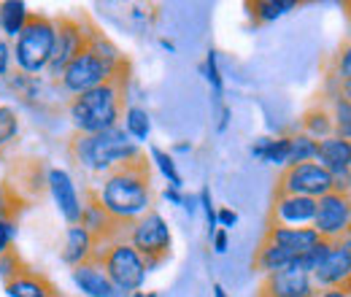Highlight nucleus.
<instances>
[{
	"instance_id": "1",
	"label": "nucleus",
	"mask_w": 351,
	"mask_h": 297,
	"mask_svg": "<svg viewBox=\"0 0 351 297\" xmlns=\"http://www.w3.org/2000/svg\"><path fill=\"white\" fill-rule=\"evenodd\" d=\"M95 195L103 211L125 230L135 219L152 211L154 192H152V170L146 154L106 173L103 181L95 187Z\"/></svg>"
},
{
	"instance_id": "2",
	"label": "nucleus",
	"mask_w": 351,
	"mask_h": 297,
	"mask_svg": "<svg viewBox=\"0 0 351 297\" xmlns=\"http://www.w3.org/2000/svg\"><path fill=\"white\" fill-rule=\"evenodd\" d=\"M128 84H130V60L100 86L76 95L68 100V119L73 132L79 135H97L106 130L119 128L125 103H128Z\"/></svg>"
},
{
	"instance_id": "3",
	"label": "nucleus",
	"mask_w": 351,
	"mask_h": 297,
	"mask_svg": "<svg viewBox=\"0 0 351 297\" xmlns=\"http://www.w3.org/2000/svg\"><path fill=\"white\" fill-rule=\"evenodd\" d=\"M125 62H128V57L92 22H87V46L65 65V71L57 76L54 84L68 97H76V95H84L89 89L100 86L103 82H108Z\"/></svg>"
},
{
	"instance_id": "4",
	"label": "nucleus",
	"mask_w": 351,
	"mask_h": 297,
	"mask_svg": "<svg viewBox=\"0 0 351 297\" xmlns=\"http://www.w3.org/2000/svg\"><path fill=\"white\" fill-rule=\"evenodd\" d=\"M143 149L141 143L130 141V135L122 128L106 130L97 135H79L73 132L68 141V157L79 165L89 170L95 176H106L114 168L130 163L135 157H141Z\"/></svg>"
},
{
	"instance_id": "5",
	"label": "nucleus",
	"mask_w": 351,
	"mask_h": 297,
	"mask_svg": "<svg viewBox=\"0 0 351 297\" xmlns=\"http://www.w3.org/2000/svg\"><path fill=\"white\" fill-rule=\"evenodd\" d=\"M54 51V19L46 14H30L22 33L11 43V62L14 71L27 76L46 73V65Z\"/></svg>"
},
{
	"instance_id": "6",
	"label": "nucleus",
	"mask_w": 351,
	"mask_h": 297,
	"mask_svg": "<svg viewBox=\"0 0 351 297\" xmlns=\"http://www.w3.org/2000/svg\"><path fill=\"white\" fill-rule=\"evenodd\" d=\"M92 259L106 270L108 281L114 284V289L119 295L130 297L132 292H141V287L146 281V273H149L146 270V259L138 254L125 238H117V241L95 246Z\"/></svg>"
},
{
	"instance_id": "7",
	"label": "nucleus",
	"mask_w": 351,
	"mask_h": 297,
	"mask_svg": "<svg viewBox=\"0 0 351 297\" xmlns=\"http://www.w3.org/2000/svg\"><path fill=\"white\" fill-rule=\"evenodd\" d=\"M125 241L146 259V270H154L162 259H168L171 246H173V235H171V227H168L165 216L154 211V209L143 213L141 219H135L125 230Z\"/></svg>"
},
{
	"instance_id": "8",
	"label": "nucleus",
	"mask_w": 351,
	"mask_h": 297,
	"mask_svg": "<svg viewBox=\"0 0 351 297\" xmlns=\"http://www.w3.org/2000/svg\"><path fill=\"white\" fill-rule=\"evenodd\" d=\"M313 233L322 241L338 243L349 238L351 227V198L343 189H332L324 198L316 200V213H313Z\"/></svg>"
},
{
	"instance_id": "9",
	"label": "nucleus",
	"mask_w": 351,
	"mask_h": 297,
	"mask_svg": "<svg viewBox=\"0 0 351 297\" xmlns=\"http://www.w3.org/2000/svg\"><path fill=\"white\" fill-rule=\"evenodd\" d=\"M332 189H335V178L316 163L287 165L276 184V195H298V198H311V200H319Z\"/></svg>"
},
{
	"instance_id": "10",
	"label": "nucleus",
	"mask_w": 351,
	"mask_h": 297,
	"mask_svg": "<svg viewBox=\"0 0 351 297\" xmlns=\"http://www.w3.org/2000/svg\"><path fill=\"white\" fill-rule=\"evenodd\" d=\"M87 46V22L73 16H57L54 19V51L46 65V76L57 82V76L65 71V65Z\"/></svg>"
},
{
	"instance_id": "11",
	"label": "nucleus",
	"mask_w": 351,
	"mask_h": 297,
	"mask_svg": "<svg viewBox=\"0 0 351 297\" xmlns=\"http://www.w3.org/2000/svg\"><path fill=\"white\" fill-rule=\"evenodd\" d=\"M351 281V243L349 238L332 243L327 257L311 270V284L313 289H335V287H349Z\"/></svg>"
},
{
	"instance_id": "12",
	"label": "nucleus",
	"mask_w": 351,
	"mask_h": 297,
	"mask_svg": "<svg viewBox=\"0 0 351 297\" xmlns=\"http://www.w3.org/2000/svg\"><path fill=\"white\" fill-rule=\"evenodd\" d=\"M313 292L316 289L311 284V273L303 270L300 259L267 273L260 284V297H313Z\"/></svg>"
},
{
	"instance_id": "13",
	"label": "nucleus",
	"mask_w": 351,
	"mask_h": 297,
	"mask_svg": "<svg viewBox=\"0 0 351 297\" xmlns=\"http://www.w3.org/2000/svg\"><path fill=\"white\" fill-rule=\"evenodd\" d=\"M46 187H49V192H51L57 209L62 213V219H65L71 227L82 224L84 203H82V195H79V189H76L71 173L62 168H49L46 170Z\"/></svg>"
},
{
	"instance_id": "14",
	"label": "nucleus",
	"mask_w": 351,
	"mask_h": 297,
	"mask_svg": "<svg viewBox=\"0 0 351 297\" xmlns=\"http://www.w3.org/2000/svg\"><path fill=\"white\" fill-rule=\"evenodd\" d=\"M316 213V200L298 195H276L267 216L270 227H311Z\"/></svg>"
},
{
	"instance_id": "15",
	"label": "nucleus",
	"mask_w": 351,
	"mask_h": 297,
	"mask_svg": "<svg viewBox=\"0 0 351 297\" xmlns=\"http://www.w3.org/2000/svg\"><path fill=\"white\" fill-rule=\"evenodd\" d=\"M316 165L327 170L338 184H349V170H351V141L330 135L324 141L316 143Z\"/></svg>"
},
{
	"instance_id": "16",
	"label": "nucleus",
	"mask_w": 351,
	"mask_h": 297,
	"mask_svg": "<svg viewBox=\"0 0 351 297\" xmlns=\"http://www.w3.org/2000/svg\"><path fill=\"white\" fill-rule=\"evenodd\" d=\"M263 241L289 252L295 257H303L311 249L319 243V235L313 233V227H265V235Z\"/></svg>"
},
{
	"instance_id": "17",
	"label": "nucleus",
	"mask_w": 351,
	"mask_h": 297,
	"mask_svg": "<svg viewBox=\"0 0 351 297\" xmlns=\"http://www.w3.org/2000/svg\"><path fill=\"white\" fill-rule=\"evenodd\" d=\"M71 273H73V284L87 297H128V295H119L114 289V284L108 281L106 270L95 259H87V262L76 265Z\"/></svg>"
},
{
	"instance_id": "18",
	"label": "nucleus",
	"mask_w": 351,
	"mask_h": 297,
	"mask_svg": "<svg viewBox=\"0 0 351 297\" xmlns=\"http://www.w3.org/2000/svg\"><path fill=\"white\" fill-rule=\"evenodd\" d=\"M3 284H5L8 297H49L51 292H57L44 273H38L33 268H25L22 273H16L14 278H8Z\"/></svg>"
},
{
	"instance_id": "19",
	"label": "nucleus",
	"mask_w": 351,
	"mask_h": 297,
	"mask_svg": "<svg viewBox=\"0 0 351 297\" xmlns=\"http://www.w3.org/2000/svg\"><path fill=\"white\" fill-rule=\"evenodd\" d=\"M92 254H95V238L89 235L82 224L68 227V233H65V246H62V254H60L62 262L71 265V268H76V265L92 259Z\"/></svg>"
},
{
	"instance_id": "20",
	"label": "nucleus",
	"mask_w": 351,
	"mask_h": 297,
	"mask_svg": "<svg viewBox=\"0 0 351 297\" xmlns=\"http://www.w3.org/2000/svg\"><path fill=\"white\" fill-rule=\"evenodd\" d=\"M252 157L254 160H263L265 165H281V168H287V160H289V135L260 138L252 146Z\"/></svg>"
},
{
	"instance_id": "21",
	"label": "nucleus",
	"mask_w": 351,
	"mask_h": 297,
	"mask_svg": "<svg viewBox=\"0 0 351 297\" xmlns=\"http://www.w3.org/2000/svg\"><path fill=\"white\" fill-rule=\"evenodd\" d=\"M30 14L33 11L25 3H16V0L0 3V36L8 38V41H14L22 33V27H25V22H27Z\"/></svg>"
},
{
	"instance_id": "22",
	"label": "nucleus",
	"mask_w": 351,
	"mask_h": 297,
	"mask_svg": "<svg viewBox=\"0 0 351 297\" xmlns=\"http://www.w3.org/2000/svg\"><path fill=\"white\" fill-rule=\"evenodd\" d=\"M295 259H298L295 254H289V252H284V249H278V246H273L267 241H260V246L254 252V270L267 276L273 270H281V268L292 265Z\"/></svg>"
},
{
	"instance_id": "23",
	"label": "nucleus",
	"mask_w": 351,
	"mask_h": 297,
	"mask_svg": "<svg viewBox=\"0 0 351 297\" xmlns=\"http://www.w3.org/2000/svg\"><path fill=\"white\" fill-rule=\"evenodd\" d=\"M300 132L311 135L313 141H324L330 135H335L332 128V114L324 108V106H311L306 114H303V122H300Z\"/></svg>"
},
{
	"instance_id": "24",
	"label": "nucleus",
	"mask_w": 351,
	"mask_h": 297,
	"mask_svg": "<svg viewBox=\"0 0 351 297\" xmlns=\"http://www.w3.org/2000/svg\"><path fill=\"white\" fill-rule=\"evenodd\" d=\"M295 5H298V3H292V0H257V3H246L249 14H252V19H254L257 25H267V22L278 19L281 14L292 11Z\"/></svg>"
},
{
	"instance_id": "25",
	"label": "nucleus",
	"mask_w": 351,
	"mask_h": 297,
	"mask_svg": "<svg viewBox=\"0 0 351 297\" xmlns=\"http://www.w3.org/2000/svg\"><path fill=\"white\" fill-rule=\"evenodd\" d=\"M122 130L130 135V141H135V143L146 141L149 132H152V117H149V111L141 108V106L125 108V128Z\"/></svg>"
},
{
	"instance_id": "26",
	"label": "nucleus",
	"mask_w": 351,
	"mask_h": 297,
	"mask_svg": "<svg viewBox=\"0 0 351 297\" xmlns=\"http://www.w3.org/2000/svg\"><path fill=\"white\" fill-rule=\"evenodd\" d=\"M316 143L306 132H292L289 135V160L287 165H300V163H313L316 160Z\"/></svg>"
},
{
	"instance_id": "27",
	"label": "nucleus",
	"mask_w": 351,
	"mask_h": 297,
	"mask_svg": "<svg viewBox=\"0 0 351 297\" xmlns=\"http://www.w3.org/2000/svg\"><path fill=\"white\" fill-rule=\"evenodd\" d=\"M332 128H335V135L338 138H346L351 141V103H349V92H338L332 97Z\"/></svg>"
},
{
	"instance_id": "28",
	"label": "nucleus",
	"mask_w": 351,
	"mask_h": 297,
	"mask_svg": "<svg viewBox=\"0 0 351 297\" xmlns=\"http://www.w3.org/2000/svg\"><path fill=\"white\" fill-rule=\"evenodd\" d=\"M5 82H8V86H11L19 97H25V100H36V97L41 95V89H44L38 76H27V73H19V71H8Z\"/></svg>"
},
{
	"instance_id": "29",
	"label": "nucleus",
	"mask_w": 351,
	"mask_h": 297,
	"mask_svg": "<svg viewBox=\"0 0 351 297\" xmlns=\"http://www.w3.org/2000/svg\"><path fill=\"white\" fill-rule=\"evenodd\" d=\"M19 135V117L11 106H0V157Z\"/></svg>"
},
{
	"instance_id": "30",
	"label": "nucleus",
	"mask_w": 351,
	"mask_h": 297,
	"mask_svg": "<svg viewBox=\"0 0 351 297\" xmlns=\"http://www.w3.org/2000/svg\"><path fill=\"white\" fill-rule=\"evenodd\" d=\"M149 154H152V163H157L160 173L168 178L171 189H181V187H184V178H181V173H178V168H176L173 157H171L165 149H160V146H152Z\"/></svg>"
},
{
	"instance_id": "31",
	"label": "nucleus",
	"mask_w": 351,
	"mask_h": 297,
	"mask_svg": "<svg viewBox=\"0 0 351 297\" xmlns=\"http://www.w3.org/2000/svg\"><path fill=\"white\" fill-rule=\"evenodd\" d=\"M25 203H27V200H22V198L11 189L8 181L0 184V219H5V222H16L19 211L25 209Z\"/></svg>"
},
{
	"instance_id": "32",
	"label": "nucleus",
	"mask_w": 351,
	"mask_h": 297,
	"mask_svg": "<svg viewBox=\"0 0 351 297\" xmlns=\"http://www.w3.org/2000/svg\"><path fill=\"white\" fill-rule=\"evenodd\" d=\"M203 76H206V82L211 84L214 95H217V97H221V95H224V82H221L219 57H217V51H214V49H208V54H206V62H203Z\"/></svg>"
},
{
	"instance_id": "33",
	"label": "nucleus",
	"mask_w": 351,
	"mask_h": 297,
	"mask_svg": "<svg viewBox=\"0 0 351 297\" xmlns=\"http://www.w3.org/2000/svg\"><path fill=\"white\" fill-rule=\"evenodd\" d=\"M25 268H27V265L22 262V257L16 254L14 249H11L8 254H3V257H0V278H3V281H8V278H14V276H16V273H22Z\"/></svg>"
},
{
	"instance_id": "34",
	"label": "nucleus",
	"mask_w": 351,
	"mask_h": 297,
	"mask_svg": "<svg viewBox=\"0 0 351 297\" xmlns=\"http://www.w3.org/2000/svg\"><path fill=\"white\" fill-rule=\"evenodd\" d=\"M197 203L203 206V213H206V222H208V238L219 230L217 227V206H214V200H211V189L208 187H203L200 189V195H197Z\"/></svg>"
},
{
	"instance_id": "35",
	"label": "nucleus",
	"mask_w": 351,
	"mask_h": 297,
	"mask_svg": "<svg viewBox=\"0 0 351 297\" xmlns=\"http://www.w3.org/2000/svg\"><path fill=\"white\" fill-rule=\"evenodd\" d=\"M14 238H16V222H5V219H0V257L11 252Z\"/></svg>"
},
{
	"instance_id": "36",
	"label": "nucleus",
	"mask_w": 351,
	"mask_h": 297,
	"mask_svg": "<svg viewBox=\"0 0 351 297\" xmlns=\"http://www.w3.org/2000/svg\"><path fill=\"white\" fill-rule=\"evenodd\" d=\"M338 82L343 84V89H349V76H351V54H349V43H343V49L338 51Z\"/></svg>"
},
{
	"instance_id": "37",
	"label": "nucleus",
	"mask_w": 351,
	"mask_h": 297,
	"mask_svg": "<svg viewBox=\"0 0 351 297\" xmlns=\"http://www.w3.org/2000/svg\"><path fill=\"white\" fill-rule=\"evenodd\" d=\"M11 71V41L0 36V79H5Z\"/></svg>"
},
{
	"instance_id": "38",
	"label": "nucleus",
	"mask_w": 351,
	"mask_h": 297,
	"mask_svg": "<svg viewBox=\"0 0 351 297\" xmlns=\"http://www.w3.org/2000/svg\"><path fill=\"white\" fill-rule=\"evenodd\" d=\"M238 224V213L232 211V209H217V227L219 230H227L230 233V227H235Z\"/></svg>"
},
{
	"instance_id": "39",
	"label": "nucleus",
	"mask_w": 351,
	"mask_h": 297,
	"mask_svg": "<svg viewBox=\"0 0 351 297\" xmlns=\"http://www.w3.org/2000/svg\"><path fill=\"white\" fill-rule=\"evenodd\" d=\"M211 243H214V252H217V254H224L227 246H230V233H227V230H217V233L211 235Z\"/></svg>"
},
{
	"instance_id": "40",
	"label": "nucleus",
	"mask_w": 351,
	"mask_h": 297,
	"mask_svg": "<svg viewBox=\"0 0 351 297\" xmlns=\"http://www.w3.org/2000/svg\"><path fill=\"white\" fill-rule=\"evenodd\" d=\"M313 297H351V287H335V289H316Z\"/></svg>"
},
{
	"instance_id": "41",
	"label": "nucleus",
	"mask_w": 351,
	"mask_h": 297,
	"mask_svg": "<svg viewBox=\"0 0 351 297\" xmlns=\"http://www.w3.org/2000/svg\"><path fill=\"white\" fill-rule=\"evenodd\" d=\"M165 200H171L173 206H184V195H181V189H165Z\"/></svg>"
},
{
	"instance_id": "42",
	"label": "nucleus",
	"mask_w": 351,
	"mask_h": 297,
	"mask_svg": "<svg viewBox=\"0 0 351 297\" xmlns=\"http://www.w3.org/2000/svg\"><path fill=\"white\" fill-rule=\"evenodd\" d=\"M227 125H230V108H227V106H221V119H219V132H224V130H227Z\"/></svg>"
},
{
	"instance_id": "43",
	"label": "nucleus",
	"mask_w": 351,
	"mask_h": 297,
	"mask_svg": "<svg viewBox=\"0 0 351 297\" xmlns=\"http://www.w3.org/2000/svg\"><path fill=\"white\" fill-rule=\"evenodd\" d=\"M214 297H230V295H227V289L221 284H214Z\"/></svg>"
},
{
	"instance_id": "44",
	"label": "nucleus",
	"mask_w": 351,
	"mask_h": 297,
	"mask_svg": "<svg viewBox=\"0 0 351 297\" xmlns=\"http://www.w3.org/2000/svg\"><path fill=\"white\" fill-rule=\"evenodd\" d=\"M160 46H162V49H168V51H176L173 41H168V38H160Z\"/></svg>"
},
{
	"instance_id": "45",
	"label": "nucleus",
	"mask_w": 351,
	"mask_h": 297,
	"mask_svg": "<svg viewBox=\"0 0 351 297\" xmlns=\"http://www.w3.org/2000/svg\"><path fill=\"white\" fill-rule=\"evenodd\" d=\"M130 297H162L160 292H132Z\"/></svg>"
},
{
	"instance_id": "46",
	"label": "nucleus",
	"mask_w": 351,
	"mask_h": 297,
	"mask_svg": "<svg viewBox=\"0 0 351 297\" xmlns=\"http://www.w3.org/2000/svg\"><path fill=\"white\" fill-rule=\"evenodd\" d=\"M49 297H65V295H60V292H51Z\"/></svg>"
}]
</instances>
